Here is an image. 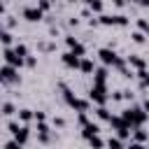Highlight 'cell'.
Masks as SVG:
<instances>
[{"instance_id":"6da1fadb","label":"cell","mask_w":149,"mask_h":149,"mask_svg":"<svg viewBox=\"0 0 149 149\" xmlns=\"http://www.w3.org/2000/svg\"><path fill=\"white\" fill-rule=\"evenodd\" d=\"M61 88H63V98H65V102L77 112V114H81V112H86L88 114V107H91V100H86V98H77L63 81H61Z\"/></svg>"},{"instance_id":"7a4b0ae2","label":"cell","mask_w":149,"mask_h":149,"mask_svg":"<svg viewBox=\"0 0 149 149\" xmlns=\"http://www.w3.org/2000/svg\"><path fill=\"white\" fill-rule=\"evenodd\" d=\"M88 100L95 102L98 107H105L107 100H109V95H107V84H93L91 91H88Z\"/></svg>"},{"instance_id":"3957f363","label":"cell","mask_w":149,"mask_h":149,"mask_svg":"<svg viewBox=\"0 0 149 149\" xmlns=\"http://www.w3.org/2000/svg\"><path fill=\"white\" fill-rule=\"evenodd\" d=\"M98 58H100V63L105 65V68H116V63L121 61V56L112 49V47H102V49H98Z\"/></svg>"},{"instance_id":"277c9868","label":"cell","mask_w":149,"mask_h":149,"mask_svg":"<svg viewBox=\"0 0 149 149\" xmlns=\"http://www.w3.org/2000/svg\"><path fill=\"white\" fill-rule=\"evenodd\" d=\"M21 16H23L26 21H30V23H37V21L44 19V12H42L37 5H26V7H21Z\"/></svg>"},{"instance_id":"5b68a950","label":"cell","mask_w":149,"mask_h":149,"mask_svg":"<svg viewBox=\"0 0 149 149\" xmlns=\"http://www.w3.org/2000/svg\"><path fill=\"white\" fill-rule=\"evenodd\" d=\"M2 58H5V65H12V68H23L26 65V58H21L14 49H2Z\"/></svg>"},{"instance_id":"8992f818","label":"cell","mask_w":149,"mask_h":149,"mask_svg":"<svg viewBox=\"0 0 149 149\" xmlns=\"http://www.w3.org/2000/svg\"><path fill=\"white\" fill-rule=\"evenodd\" d=\"M0 79H2V84H21L19 70L12 68V65H2V70H0Z\"/></svg>"},{"instance_id":"52a82bcc","label":"cell","mask_w":149,"mask_h":149,"mask_svg":"<svg viewBox=\"0 0 149 149\" xmlns=\"http://www.w3.org/2000/svg\"><path fill=\"white\" fill-rule=\"evenodd\" d=\"M65 44H68V49H70L72 54H77L79 58H86V47H84L74 35H65Z\"/></svg>"},{"instance_id":"ba28073f","label":"cell","mask_w":149,"mask_h":149,"mask_svg":"<svg viewBox=\"0 0 149 149\" xmlns=\"http://www.w3.org/2000/svg\"><path fill=\"white\" fill-rule=\"evenodd\" d=\"M61 61H63V65H68V68H72V70H79V68H81V58H79L77 54H72V51H65V54L61 56Z\"/></svg>"},{"instance_id":"9c48e42d","label":"cell","mask_w":149,"mask_h":149,"mask_svg":"<svg viewBox=\"0 0 149 149\" xmlns=\"http://www.w3.org/2000/svg\"><path fill=\"white\" fill-rule=\"evenodd\" d=\"M126 61H128V65H130V68H137V72L147 68V61H144V58H142L140 54H130V56H128Z\"/></svg>"},{"instance_id":"30bf717a","label":"cell","mask_w":149,"mask_h":149,"mask_svg":"<svg viewBox=\"0 0 149 149\" xmlns=\"http://www.w3.org/2000/svg\"><path fill=\"white\" fill-rule=\"evenodd\" d=\"M98 133H100V126H98V123H93V121H91L88 126H84V128H81V137H84V140H91V137H95Z\"/></svg>"},{"instance_id":"8fae6325","label":"cell","mask_w":149,"mask_h":149,"mask_svg":"<svg viewBox=\"0 0 149 149\" xmlns=\"http://www.w3.org/2000/svg\"><path fill=\"white\" fill-rule=\"evenodd\" d=\"M130 142H140V144L149 142V130H144V128H133V137H130Z\"/></svg>"},{"instance_id":"7c38bea8","label":"cell","mask_w":149,"mask_h":149,"mask_svg":"<svg viewBox=\"0 0 149 149\" xmlns=\"http://www.w3.org/2000/svg\"><path fill=\"white\" fill-rule=\"evenodd\" d=\"M0 40H2V47L5 49H14L16 44H14V35L9 33V30H5V28H0Z\"/></svg>"},{"instance_id":"4fadbf2b","label":"cell","mask_w":149,"mask_h":149,"mask_svg":"<svg viewBox=\"0 0 149 149\" xmlns=\"http://www.w3.org/2000/svg\"><path fill=\"white\" fill-rule=\"evenodd\" d=\"M79 70H81L84 74H95V70H98V68H95L93 58H88V56H86V58H81V68H79Z\"/></svg>"},{"instance_id":"5bb4252c","label":"cell","mask_w":149,"mask_h":149,"mask_svg":"<svg viewBox=\"0 0 149 149\" xmlns=\"http://www.w3.org/2000/svg\"><path fill=\"white\" fill-rule=\"evenodd\" d=\"M107 74H109V68L100 65V68L95 70V74H93V84H105V81H107Z\"/></svg>"},{"instance_id":"9a60e30c","label":"cell","mask_w":149,"mask_h":149,"mask_svg":"<svg viewBox=\"0 0 149 149\" xmlns=\"http://www.w3.org/2000/svg\"><path fill=\"white\" fill-rule=\"evenodd\" d=\"M14 140H16V142H19L21 147H23V144H26V142L30 140V128H28V126H21V130H19V133L14 135Z\"/></svg>"},{"instance_id":"2e32d148","label":"cell","mask_w":149,"mask_h":149,"mask_svg":"<svg viewBox=\"0 0 149 149\" xmlns=\"http://www.w3.org/2000/svg\"><path fill=\"white\" fill-rule=\"evenodd\" d=\"M16 114H19V119H21L23 123H28L30 119H35V112H33V109H28V107H23V109H19Z\"/></svg>"},{"instance_id":"e0dca14e","label":"cell","mask_w":149,"mask_h":149,"mask_svg":"<svg viewBox=\"0 0 149 149\" xmlns=\"http://www.w3.org/2000/svg\"><path fill=\"white\" fill-rule=\"evenodd\" d=\"M86 7H88L91 12H95V14H102V9H105V5H102L100 0H88V2H86Z\"/></svg>"},{"instance_id":"ac0fdd59","label":"cell","mask_w":149,"mask_h":149,"mask_svg":"<svg viewBox=\"0 0 149 149\" xmlns=\"http://www.w3.org/2000/svg\"><path fill=\"white\" fill-rule=\"evenodd\" d=\"M130 40H133L135 44H144V42H147V35H144L142 30H133V33H130Z\"/></svg>"},{"instance_id":"d6986e66","label":"cell","mask_w":149,"mask_h":149,"mask_svg":"<svg viewBox=\"0 0 149 149\" xmlns=\"http://www.w3.org/2000/svg\"><path fill=\"white\" fill-rule=\"evenodd\" d=\"M107 147H109V149H126V147H123V140H121V137H116V135L107 140Z\"/></svg>"},{"instance_id":"ffe728a7","label":"cell","mask_w":149,"mask_h":149,"mask_svg":"<svg viewBox=\"0 0 149 149\" xmlns=\"http://www.w3.org/2000/svg\"><path fill=\"white\" fill-rule=\"evenodd\" d=\"M135 23H137V30H142V33L149 37V21H147V19H142V16H137V19H135Z\"/></svg>"},{"instance_id":"44dd1931","label":"cell","mask_w":149,"mask_h":149,"mask_svg":"<svg viewBox=\"0 0 149 149\" xmlns=\"http://www.w3.org/2000/svg\"><path fill=\"white\" fill-rule=\"evenodd\" d=\"M135 77L140 79V86H142V88H149V72H147V70H140Z\"/></svg>"},{"instance_id":"7402d4cb","label":"cell","mask_w":149,"mask_h":149,"mask_svg":"<svg viewBox=\"0 0 149 149\" xmlns=\"http://www.w3.org/2000/svg\"><path fill=\"white\" fill-rule=\"evenodd\" d=\"M95 116L102 119V121H109V119H112V114H109L107 107H95Z\"/></svg>"},{"instance_id":"603a6c76","label":"cell","mask_w":149,"mask_h":149,"mask_svg":"<svg viewBox=\"0 0 149 149\" xmlns=\"http://www.w3.org/2000/svg\"><path fill=\"white\" fill-rule=\"evenodd\" d=\"M14 51H16V54H19L21 58H28V56H30V54H28V47H26L23 42H16V47H14Z\"/></svg>"},{"instance_id":"cb8c5ba5","label":"cell","mask_w":149,"mask_h":149,"mask_svg":"<svg viewBox=\"0 0 149 149\" xmlns=\"http://www.w3.org/2000/svg\"><path fill=\"white\" fill-rule=\"evenodd\" d=\"M14 112H19V109H16V107H14L9 100H5V102H2V114H5V116H12Z\"/></svg>"},{"instance_id":"d4e9b609","label":"cell","mask_w":149,"mask_h":149,"mask_svg":"<svg viewBox=\"0 0 149 149\" xmlns=\"http://www.w3.org/2000/svg\"><path fill=\"white\" fill-rule=\"evenodd\" d=\"M88 147H91V149H102V147H105V142H102V137H100V135H95V137H91V140H88Z\"/></svg>"},{"instance_id":"484cf974","label":"cell","mask_w":149,"mask_h":149,"mask_svg":"<svg viewBox=\"0 0 149 149\" xmlns=\"http://www.w3.org/2000/svg\"><path fill=\"white\" fill-rule=\"evenodd\" d=\"M77 123H79L81 128H84V126H88V123H91V121H88V114H86V112H81V114H77Z\"/></svg>"},{"instance_id":"4316f807","label":"cell","mask_w":149,"mask_h":149,"mask_svg":"<svg viewBox=\"0 0 149 149\" xmlns=\"http://www.w3.org/2000/svg\"><path fill=\"white\" fill-rule=\"evenodd\" d=\"M7 130H9V133H12V137H14V135L21 130V126H19L16 121H9V123H7Z\"/></svg>"},{"instance_id":"83f0119b","label":"cell","mask_w":149,"mask_h":149,"mask_svg":"<svg viewBox=\"0 0 149 149\" xmlns=\"http://www.w3.org/2000/svg\"><path fill=\"white\" fill-rule=\"evenodd\" d=\"M37 7H40L42 12H49V9H51V2H49V0H37Z\"/></svg>"},{"instance_id":"f1b7e54d","label":"cell","mask_w":149,"mask_h":149,"mask_svg":"<svg viewBox=\"0 0 149 149\" xmlns=\"http://www.w3.org/2000/svg\"><path fill=\"white\" fill-rule=\"evenodd\" d=\"M5 149H21V144L12 137V140H7V142H5Z\"/></svg>"},{"instance_id":"f546056e","label":"cell","mask_w":149,"mask_h":149,"mask_svg":"<svg viewBox=\"0 0 149 149\" xmlns=\"http://www.w3.org/2000/svg\"><path fill=\"white\" fill-rule=\"evenodd\" d=\"M123 98H126V91H114V93H112V100H116V102L123 100Z\"/></svg>"},{"instance_id":"4dcf8cb0","label":"cell","mask_w":149,"mask_h":149,"mask_svg":"<svg viewBox=\"0 0 149 149\" xmlns=\"http://www.w3.org/2000/svg\"><path fill=\"white\" fill-rule=\"evenodd\" d=\"M26 65H28V68H35V65H37V58H35V56H28V58H26Z\"/></svg>"},{"instance_id":"1f68e13d","label":"cell","mask_w":149,"mask_h":149,"mask_svg":"<svg viewBox=\"0 0 149 149\" xmlns=\"http://www.w3.org/2000/svg\"><path fill=\"white\" fill-rule=\"evenodd\" d=\"M44 119H47L44 112H35V121H37V123H44Z\"/></svg>"},{"instance_id":"d6a6232c","label":"cell","mask_w":149,"mask_h":149,"mask_svg":"<svg viewBox=\"0 0 149 149\" xmlns=\"http://www.w3.org/2000/svg\"><path fill=\"white\" fill-rule=\"evenodd\" d=\"M54 126L63 128V126H65V119H63V116H54Z\"/></svg>"},{"instance_id":"836d02e7","label":"cell","mask_w":149,"mask_h":149,"mask_svg":"<svg viewBox=\"0 0 149 149\" xmlns=\"http://www.w3.org/2000/svg\"><path fill=\"white\" fill-rule=\"evenodd\" d=\"M128 149H149V147H147V144H140V142H130Z\"/></svg>"},{"instance_id":"e575fe53","label":"cell","mask_w":149,"mask_h":149,"mask_svg":"<svg viewBox=\"0 0 149 149\" xmlns=\"http://www.w3.org/2000/svg\"><path fill=\"white\" fill-rule=\"evenodd\" d=\"M68 23H70V26H77V23H79V19H77V16H70V21H68Z\"/></svg>"},{"instance_id":"d590c367","label":"cell","mask_w":149,"mask_h":149,"mask_svg":"<svg viewBox=\"0 0 149 149\" xmlns=\"http://www.w3.org/2000/svg\"><path fill=\"white\" fill-rule=\"evenodd\" d=\"M142 107H144V112L149 114V95H147V100H144V105H142Z\"/></svg>"}]
</instances>
